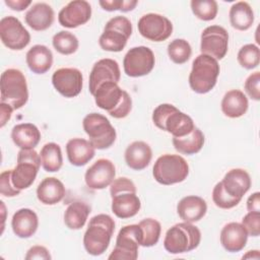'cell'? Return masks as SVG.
I'll return each mask as SVG.
<instances>
[{"mask_svg": "<svg viewBox=\"0 0 260 260\" xmlns=\"http://www.w3.org/2000/svg\"><path fill=\"white\" fill-rule=\"evenodd\" d=\"M237 59L243 68L248 70L254 69L260 62V50L254 44H247L240 49Z\"/></svg>", "mask_w": 260, "mask_h": 260, "instance_id": "ab89813d", "label": "cell"}, {"mask_svg": "<svg viewBox=\"0 0 260 260\" xmlns=\"http://www.w3.org/2000/svg\"><path fill=\"white\" fill-rule=\"evenodd\" d=\"M155 64L154 54L148 47L131 48L123 60L124 72L130 77H140L151 72Z\"/></svg>", "mask_w": 260, "mask_h": 260, "instance_id": "7c38bea8", "label": "cell"}, {"mask_svg": "<svg viewBox=\"0 0 260 260\" xmlns=\"http://www.w3.org/2000/svg\"><path fill=\"white\" fill-rule=\"evenodd\" d=\"M0 38L5 47L20 51L30 42V35L18 18L5 16L0 20Z\"/></svg>", "mask_w": 260, "mask_h": 260, "instance_id": "5bb4252c", "label": "cell"}, {"mask_svg": "<svg viewBox=\"0 0 260 260\" xmlns=\"http://www.w3.org/2000/svg\"><path fill=\"white\" fill-rule=\"evenodd\" d=\"M152 122L157 128L171 133L173 137L186 136L195 128L192 118L171 104L157 106L152 113Z\"/></svg>", "mask_w": 260, "mask_h": 260, "instance_id": "3957f363", "label": "cell"}, {"mask_svg": "<svg viewBox=\"0 0 260 260\" xmlns=\"http://www.w3.org/2000/svg\"><path fill=\"white\" fill-rule=\"evenodd\" d=\"M190 4L194 15L201 20H212L217 14L218 6L214 0H192Z\"/></svg>", "mask_w": 260, "mask_h": 260, "instance_id": "f35d334b", "label": "cell"}, {"mask_svg": "<svg viewBox=\"0 0 260 260\" xmlns=\"http://www.w3.org/2000/svg\"><path fill=\"white\" fill-rule=\"evenodd\" d=\"M25 60L30 71L36 74H44L52 67L53 54L48 47L36 45L27 51Z\"/></svg>", "mask_w": 260, "mask_h": 260, "instance_id": "f546056e", "label": "cell"}, {"mask_svg": "<svg viewBox=\"0 0 260 260\" xmlns=\"http://www.w3.org/2000/svg\"><path fill=\"white\" fill-rule=\"evenodd\" d=\"M82 126L95 149H106L116 140V130L104 115L90 113L82 121Z\"/></svg>", "mask_w": 260, "mask_h": 260, "instance_id": "ba28073f", "label": "cell"}, {"mask_svg": "<svg viewBox=\"0 0 260 260\" xmlns=\"http://www.w3.org/2000/svg\"><path fill=\"white\" fill-rule=\"evenodd\" d=\"M121 77L120 67L117 61L105 58L94 63L90 74H89V91L91 94L94 93L100 84L108 81L118 83Z\"/></svg>", "mask_w": 260, "mask_h": 260, "instance_id": "d6986e66", "label": "cell"}, {"mask_svg": "<svg viewBox=\"0 0 260 260\" xmlns=\"http://www.w3.org/2000/svg\"><path fill=\"white\" fill-rule=\"evenodd\" d=\"M192 54L190 44L184 39H175L168 45V55L176 64L186 63Z\"/></svg>", "mask_w": 260, "mask_h": 260, "instance_id": "74e56055", "label": "cell"}, {"mask_svg": "<svg viewBox=\"0 0 260 260\" xmlns=\"http://www.w3.org/2000/svg\"><path fill=\"white\" fill-rule=\"evenodd\" d=\"M82 73L77 68H60L52 75L55 89L65 98H74L82 89Z\"/></svg>", "mask_w": 260, "mask_h": 260, "instance_id": "2e32d148", "label": "cell"}, {"mask_svg": "<svg viewBox=\"0 0 260 260\" xmlns=\"http://www.w3.org/2000/svg\"><path fill=\"white\" fill-rule=\"evenodd\" d=\"M221 183L226 193L242 199L251 187V178L245 170L233 169L224 175Z\"/></svg>", "mask_w": 260, "mask_h": 260, "instance_id": "d4e9b609", "label": "cell"}, {"mask_svg": "<svg viewBox=\"0 0 260 260\" xmlns=\"http://www.w3.org/2000/svg\"><path fill=\"white\" fill-rule=\"evenodd\" d=\"M91 16V6L85 0H73L65 5L58 14L59 23L67 28L85 24Z\"/></svg>", "mask_w": 260, "mask_h": 260, "instance_id": "ac0fdd59", "label": "cell"}, {"mask_svg": "<svg viewBox=\"0 0 260 260\" xmlns=\"http://www.w3.org/2000/svg\"><path fill=\"white\" fill-rule=\"evenodd\" d=\"M123 1L124 0H102L100 1V5L103 7L104 10L107 11H115V10H120L122 11V6H123Z\"/></svg>", "mask_w": 260, "mask_h": 260, "instance_id": "7dc6e473", "label": "cell"}, {"mask_svg": "<svg viewBox=\"0 0 260 260\" xmlns=\"http://www.w3.org/2000/svg\"><path fill=\"white\" fill-rule=\"evenodd\" d=\"M221 111L229 118L242 117L248 110V99L239 89H232L225 92L221 101Z\"/></svg>", "mask_w": 260, "mask_h": 260, "instance_id": "4dcf8cb0", "label": "cell"}, {"mask_svg": "<svg viewBox=\"0 0 260 260\" xmlns=\"http://www.w3.org/2000/svg\"><path fill=\"white\" fill-rule=\"evenodd\" d=\"M90 207L82 201H74L68 205L64 212V222L70 230H80L86 222Z\"/></svg>", "mask_w": 260, "mask_h": 260, "instance_id": "836d02e7", "label": "cell"}, {"mask_svg": "<svg viewBox=\"0 0 260 260\" xmlns=\"http://www.w3.org/2000/svg\"><path fill=\"white\" fill-rule=\"evenodd\" d=\"M204 134L195 127L188 135L183 137H173V145L177 151L183 154L191 155L199 152L204 145Z\"/></svg>", "mask_w": 260, "mask_h": 260, "instance_id": "1f68e13d", "label": "cell"}, {"mask_svg": "<svg viewBox=\"0 0 260 260\" xmlns=\"http://www.w3.org/2000/svg\"><path fill=\"white\" fill-rule=\"evenodd\" d=\"M212 200L217 207L221 209H230L237 206L242 199L233 197L229 193H226L220 181L214 186L212 190Z\"/></svg>", "mask_w": 260, "mask_h": 260, "instance_id": "60d3db41", "label": "cell"}, {"mask_svg": "<svg viewBox=\"0 0 260 260\" xmlns=\"http://www.w3.org/2000/svg\"><path fill=\"white\" fill-rule=\"evenodd\" d=\"M40 157L42 167L46 172H58L63 165L61 147L55 142L46 143L41 149Z\"/></svg>", "mask_w": 260, "mask_h": 260, "instance_id": "e575fe53", "label": "cell"}, {"mask_svg": "<svg viewBox=\"0 0 260 260\" xmlns=\"http://www.w3.org/2000/svg\"><path fill=\"white\" fill-rule=\"evenodd\" d=\"M66 153L71 165L82 167L92 159L95 154V148L89 140L72 138L66 144Z\"/></svg>", "mask_w": 260, "mask_h": 260, "instance_id": "484cf974", "label": "cell"}, {"mask_svg": "<svg viewBox=\"0 0 260 260\" xmlns=\"http://www.w3.org/2000/svg\"><path fill=\"white\" fill-rule=\"evenodd\" d=\"M115 231V221L108 214H98L90 218L83 236V246L92 256H100L108 249Z\"/></svg>", "mask_w": 260, "mask_h": 260, "instance_id": "7a4b0ae2", "label": "cell"}, {"mask_svg": "<svg viewBox=\"0 0 260 260\" xmlns=\"http://www.w3.org/2000/svg\"><path fill=\"white\" fill-rule=\"evenodd\" d=\"M11 138L20 149H34L41 140V132L31 123H20L12 128Z\"/></svg>", "mask_w": 260, "mask_h": 260, "instance_id": "83f0119b", "label": "cell"}, {"mask_svg": "<svg viewBox=\"0 0 260 260\" xmlns=\"http://www.w3.org/2000/svg\"><path fill=\"white\" fill-rule=\"evenodd\" d=\"M1 103L7 104L13 110L22 108L28 100L26 79L23 73L14 68H9L1 74L0 81Z\"/></svg>", "mask_w": 260, "mask_h": 260, "instance_id": "8992f818", "label": "cell"}, {"mask_svg": "<svg viewBox=\"0 0 260 260\" xmlns=\"http://www.w3.org/2000/svg\"><path fill=\"white\" fill-rule=\"evenodd\" d=\"M41 164L40 154L35 149H20L16 167L11 170L13 186L20 191L30 187L37 178Z\"/></svg>", "mask_w": 260, "mask_h": 260, "instance_id": "30bf717a", "label": "cell"}, {"mask_svg": "<svg viewBox=\"0 0 260 260\" xmlns=\"http://www.w3.org/2000/svg\"><path fill=\"white\" fill-rule=\"evenodd\" d=\"M65 187L57 178H45L37 188L38 199L46 205L59 203L65 196Z\"/></svg>", "mask_w": 260, "mask_h": 260, "instance_id": "f1b7e54d", "label": "cell"}, {"mask_svg": "<svg viewBox=\"0 0 260 260\" xmlns=\"http://www.w3.org/2000/svg\"><path fill=\"white\" fill-rule=\"evenodd\" d=\"M11 226L13 233L18 238H30L37 232L39 226L38 215L29 208L18 209L12 216Z\"/></svg>", "mask_w": 260, "mask_h": 260, "instance_id": "603a6c76", "label": "cell"}, {"mask_svg": "<svg viewBox=\"0 0 260 260\" xmlns=\"http://www.w3.org/2000/svg\"><path fill=\"white\" fill-rule=\"evenodd\" d=\"M243 259H259L260 258V254H259V251L258 250H253V251H248L247 254H245L243 257Z\"/></svg>", "mask_w": 260, "mask_h": 260, "instance_id": "f907efd6", "label": "cell"}, {"mask_svg": "<svg viewBox=\"0 0 260 260\" xmlns=\"http://www.w3.org/2000/svg\"><path fill=\"white\" fill-rule=\"evenodd\" d=\"M229 34L220 25H210L201 34V54L208 55L215 60H221L228 53Z\"/></svg>", "mask_w": 260, "mask_h": 260, "instance_id": "4fadbf2b", "label": "cell"}, {"mask_svg": "<svg viewBox=\"0 0 260 260\" xmlns=\"http://www.w3.org/2000/svg\"><path fill=\"white\" fill-rule=\"evenodd\" d=\"M140 35L152 42H162L173 32V24L169 18L157 13H147L138 20Z\"/></svg>", "mask_w": 260, "mask_h": 260, "instance_id": "9a60e30c", "label": "cell"}, {"mask_svg": "<svg viewBox=\"0 0 260 260\" xmlns=\"http://www.w3.org/2000/svg\"><path fill=\"white\" fill-rule=\"evenodd\" d=\"M126 165L135 171L145 169L152 157V150L150 146L144 141H134L128 145L125 150Z\"/></svg>", "mask_w": 260, "mask_h": 260, "instance_id": "4316f807", "label": "cell"}, {"mask_svg": "<svg viewBox=\"0 0 260 260\" xmlns=\"http://www.w3.org/2000/svg\"><path fill=\"white\" fill-rule=\"evenodd\" d=\"M116 176L114 164L108 158H100L85 172L84 180L88 188L101 190L110 186Z\"/></svg>", "mask_w": 260, "mask_h": 260, "instance_id": "e0dca14e", "label": "cell"}, {"mask_svg": "<svg viewBox=\"0 0 260 260\" xmlns=\"http://www.w3.org/2000/svg\"><path fill=\"white\" fill-rule=\"evenodd\" d=\"M142 231L139 224H129L123 226L117 236L116 245L109 260H136L138 257V247L140 246Z\"/></svg>", "mask_w": 260, "mask_h": 260, "instance_id": "8fae6325", "label": "cell"}, {"mask_svg": "<svg viewBox=\"0 0 260 260\" xmlns=\"http://www.w3.org/2000/svg\"><path fill=\"white\" fill-rule=\"evenodd\" d=\"M246 93L254 101L260 100V72L256 71L250 74L244 84Z\"/></svg>", "mask_w": 260, "mask_h": 260, "instance_id": "7bdbcfd3", "label": "cell"}, {"mask_svg": "<svg viewBox=\"0 0 260 260\" xmlns=\"http://www.w3.org/2000/svg\"><path fill=\"white\" fill-rule=\"evenodd\" d=\"M0 109H1V124H0V126L4 127V125L11 118V114H12L13 109H12L11 106H9L7 104H4V103L0 104Z\"/></svg>", "mask_w": 260, "mask_h": 260, "instance_id": "681fc988", "label": "cell"}, {"mask_svg": "<svg viewBox=\"0 0 260 260\" xmlns=\"http://www.w3.org/2000/svg\"><path fill=\"white\" fill-rule=\"evenodd\" d=\"M112 211L119 218H129L138 213L141 202L136 193L122 191L111 195Z\"/></svg>", "mask_w": 260, "mask_h": 260, "instance_id": "ffe728a7", "label": "cell"}, {"mask_svg": "<svg viewBox=\"0 0 260 260\" xmlns=\"http://www.w3.org/2000/svg\"><path fill=\"white\" fill-rule=\"evenodd\" d=\"M189 174V166L179 154H162L152 168L155 181L161 185H173L183 182Z\"/></svg>", "mask_w": 260, "mask_h": 260, "instance_id": "52a82bcc", "label": "cell"}, {"mask_svg": "<svg viewBox=\"0 0 260 260\" xmlns=\"http://www.w3.org/2000/svg\"><path fill=\"white\" fill-rule=\"evenodd\" d=\"M53 8L44 2L34 4L25 13L24 19L26 24L34 30L42 31L48 29L54 22Z\"/></svg>", "mask_w": 260, "mask_h": 260, "instance_id": "cb8c5ba5", "label": "cell"}, {"mask_svg": "<svg viewBox=\"0 0 260 260\" xmlns=\"http://www.w3.org/2000/svg\"><path fill=\"white\" fill-rule=\"evenodd\" d=\"M92 95L96 106L116 119L127 117L132 109L130 95L116 82L108 81L100 84Z\"/></svg>", "mask_w": 260, "mask_h": 260, "instance_id": "6da1fadb", "label": "cell"}, {"mask_svg": "<svg viewBox=\"0 0 260 260\" xmlns=\"http://www.w3.org/2000/svg\"><path fill=\"white\" fill-rule=\"evenodd\" d=\"M219 64L214 58L200 54L193 63L189 74V85L197 93H207L216 84L219 75Z\"/></svg>", "mask_w": 260, "mask_h": 260, "instance_id": "277c9868", "label": "cell"}, {"mask_svg": "<svg viewBox=\"0 0 260 260\" xmlns=\"http://www.w3.org/2000/svg\"><path fill=\"white\" fill-rule=\"evenodd\" d=\"M24 258L26 260H32V259L50 260L52 257L49 253V250L44 246H34L28 249Z\"/></svg>", "mask_w": 260, "mask_h": 260, "instance_id": "f6af8a7d", "label": "cell"}, {"mask_svg": "<svg viewBox=\"0 0 260 260\" xmlns=\"http://www.w3.org/2000/svg\"><path fill=\"white\" fill-rule=\"evenodd\" d=\"M5 4L12 10L22 11L31 4L30 0H5Z\"/></svg>", "mask_w": 260, "mask_h": 260, "instance_id": "c3c4849f", "label": "cell"}, {"mask_svg": "<svg viewBox=\"0 0 260 260\" xmlns=\"http://www.w3.org/2000/svg\"><path fill=\"white\" fill-rule=\"evenodd\" d=\"M132 35L131 21L122 15L111 18L105 25L99 44L101 48L109 52H121Z\"/></svg>", "mask_w": 260, "mask_h": 260, "instance_id": "9c48e42d", "label": "cell"}, {"mask_svg": "<svg viewBox=\"0 0 260 260\" xmlns=\"http://www.w3.org/2000/svg\"><path fill=\"white\" fill-rule=\"evenodd\" d=\"M229 16L232 26L238 30H247L254 22L253 9L245 1L234 3L230 9Z\"/></svg>", "mask_w": 260, "mask_h": 260, "instance_id": "d6a6232c", "label": "cell"}, {"mask_svg": "<svg viewBox=\"0 0 260 260\" xmlns=\"http://www.w3.org/2000/svg\"><path fill=\"white\" fill-rule=\"evenodd\" d=\"M139 226L142 231V238L140 246L142 247H152L154 246L160 236L161 226L160 223L153 218H145L141 220L139 223Z\"/></svg>", "mask_w": 260, "mask_h": 260, "instance_id": "8d00e7d4", "label": "cell"}, {"mask_svg": "<svg viewBox=\"0 0 260 260\" xmlns=\"http://www.w3.org/2000/svg\"><path fill=\"white\" fill-rule=\"evenodd\" d=\"M201 241L199 229L190 222H179L170 228L165 236L164 247L171 254H182L196 249Z\"/></svg>", "mask_w": 260, "mask_h": 260, "instance_id": "5b68a950", "label": "cell"}, {"mask_svg": "<svg viewBox=\"0 0 260 260\" xmlns=\"http://www.w3.org/2000/svg\"><path fill=\"white\" fill-rule=\"evenodd\" d=\"M0 192L5 197H14L19 195L20 190L16 189L11 181V170H7L0 175Z\"/></svg>", "mask_w": 260, "mask_h": 260, "instance_id": "ee69618b", "label": "cell"}, {"mask_svg": "<svg viewBox=\"0 0 260 260\" xmlns=\"http://www.w3.org/2000/svg\"><path fill=\"white\" fill-rule=\"evenodd\" d=\"M207 211L205 200L199 196L190 195L182 198L177 205V212L181 219L186 222H196L200 220Z\"/></svg>", "mask_w": 260, "mask_h": 260, "instance_id": "7402d4cb", "label": "cell"}, {"mask_svg": "<svg viewBox=\"0 0 260 260\" xmlns=\"http://www.w3.org/2000/svg\"><path fill=\"white\" fill-rule=\"evenodd\" d=\"M247 209L248 211L260 212V193L255 192L249 196L247 200Z\"/></svg>", "mask_w": 260, "mask_h": 260, "instance_id": "bcb514c9", "label": "cell"}, {"mask_svg": "<svg viewBox=\"0 0 260 260\" xmlns=\"http://www.w3.org/2000/svg\"><path fill=\"white\" fill-rule=\"evenodd\" d=\"M248 233L239 222L226 223L220 232V243L222 247L231 253L240 252L247 244Z\"/></svg>", "mask_w": 260, "mask_h": 260, "instance_id": "44dd1931", "label": "cell"}, {"mask_svg": "<svg viewBox=\"0 0 260 260\" xmlns=\"http://www.w3.org/2000/svg\"><path fill=\"white\" fill-rule=\"evenodd\" d=\"M52 43L55 50L62 55H71L75 53L79 46L77 38L66 30H61L54 35Z\"/></svg>", "mask_w": 260, "mask_h": 260, "instance_id": "d590c367", "label": "cell"}, {"mask_svg": "<svg viewBox=\"0 0 260 260\" xmlns=\"http://www.w3.org/2000/svg\"><path fill=\"white\" fill-rule=\"evenodd\" d=\"M242 224L248 236L258 237L260 235V212L249 211L242 219Z\"/></svg>", "mask_w": 260, "mask_h": 260, "instance_id": "b9f144b4", "label": "cell"}]
</instances>
